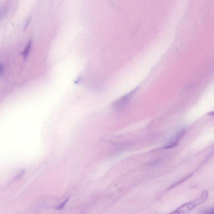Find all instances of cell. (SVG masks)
Returning a JSON list of instances; mask_svg holds the SVG:
<instances>
[{
    "label": "cell",
    "instance_id": "cell-1",
    "mask_svg": "<svg viewBox=\"0 0 214 214\" xmlns=\"http://www.w3.org/2000/svg\"><path fill=\"white\" fill-rule=\"evenodd\" d=\"M208 196V193L207 192L204 191L202 193L201 195L195 200L187 203L184 204L169 214H188L197 205L205 202L207 199Z\"/></svg>",
    "mask_w": 214,
    "mask_h": 214
},
{
    "label": "cell",
    "instance_id": "cell-2",
    "mask_svg": "<svg viewBox=\"0 0 214 214\" xmlns=\"http://www.w3.org/2000/svg\"><path fill=\"white\" fill-rule=\"evenodd\" d=\"M135 91H132L130 93L123 97L118 99L112 104L113 108L117 111H122L129 104V102L131 99L132 97L134 95Z\"/></svg>",
    "mask_w": 214,
    "mask_h": 214
},
{
    "label": "cell",
    "instance_id": "cell-3",
    "mask_svg": "<svg viewBox=\"0 0 214 214\" xmlns=\"http://www.w3.org/2000/svg\"><path fill=\"white\" fill-rule=\"evenodd\" d=\"M185 132L186 128H183L178 130L175 134L174 137L167 143L164 146L163 148L164 149H168V148H174L177 146L178 144L179 141L183 137Z\"/></svg>",
    "mask_w": 214,
    "mask_h": 214
},
{
    "label": "cell",
    "instance_id": "cell-4",
    "mask_svg": "<svg viewBox=\"0 0 214 214\" xmlns=\"http://www.w3.org/2000/svg\"><path fill=\"white\" fill-rule=\"evenodd\" d=\"M69 200V198L66 199V200L64 201L63 202H62L60 204L59 206L57 207H56V210H62V209L64 207H65V205H66V204L68 203Z\"/></svg>",
    "mask_w": 214,
    "mask_h": 214
},
{
    "label": "cell",
    "instance_id": "cell-5",
    "mask_svg": "<svg viewBox=\"0 0 214 214\" xmlns=\"http://www.w3.org/2000/svg\"><path fill=\"white\" fill-rule=\"evenodd\" d=\"M202 214H214V207L205 209L202 212Z\"/></svg>",
    "mask_w": 214,
    "mask_h": 214
},
{
    "label": "cell",
    "instance_id": "cell-6",
    "mask_svg": "<svg viewBox=\"0 0 214 214\" xmlns=\"http://www.w3.org/2000/svg\"><path fill=\"white\" fill-rule=\"evenodd\" d=\"M31 42H29L27 46H26V48H25V51H24L23 53V54L25 57H26V56H27V54H28L29 51H30V47H31Z\"/></svg>",
    "mask_w": 214,
    "mask_h": 214
},
{
    "label": "cell",
    "instance_id": "cell-7",
    "mask_svg": "<svg viewBox=\"0 0 214 214\" xmlns=\"http://www.w3.org/2000/svg\"><path fill=\"white\" fill-rule=\"evenodd\" d=\"M207 115L210 116H214V111H211V112H209L207 113Z\"/></svg>",
    "mask_w": 214,
    "mask_h": 214
}]
</instances>
